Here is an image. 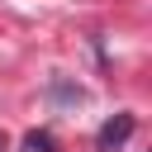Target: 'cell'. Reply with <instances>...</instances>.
Segmentation results:
<instances>
[{"mask_svg": "<svg viewBox=\"0 0 152 152\" xmlns=\"http://www.w3.org/2000/svg\"><path fill=\"white\" fill-rule=\"evenodd\" d=\"M133 133V114H119V119H109L104 128H100V152H114L124 138Z\"/></svg>", "mask_w": 152, "mask_h": 152, "instance_id": "6da1fadb", "label": "cell"}, {"mask_svg": "<svg viewBox=\"0 0 152 152\" xmlns=\"http://www.w3.org/2000/svg\"><path fill=\"white\" fill-rule=\"evenodd\" d=\"M57 142H52V133H28L24 138V152H52Z\"/></svg>", "mask_w": 152, "mask_h": 152, "instance_id": "7a4b0ae2", "label": "cell"}, {"mask_svg": "<svg viewBox=\"0 0 152 152\" xmlns=\"http://www.w3.org/2000/svg\"><path fill=\"white\" fill-rule=\"evenodd\" d=\"M0 152H5V138H0Z\"/></svg>", "mask_w": 152, "mask_h": 152, "instance_id": "3957f363", "label": "cell"}]
</instances>
